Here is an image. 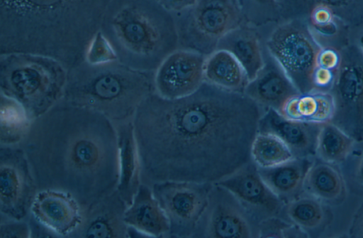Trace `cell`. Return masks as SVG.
Returning a JSON list of instances; mask_svg holds the SVG:
<instances>
[{
	"mask_svg": "<svg viewBox=\"0 0 363 238\" xmlns=\"http://www.w3.org/2000/svg\"><path fill=\"white\" fill-rule=\"evenodd\" d=\"M306 19L313 34L322 38H333L338 34L341 28L347 27L329 7L321 4L314 5Z\"/></svg>",
	"mask_w": 363,
	"mask_h": 238,
	"instance_id": "cell-32",
	"label": "cell"
},
{
	"mask_svg": "<svg viewBox=\"0 0 363 238\" xmlns=\"http://www.w3.org/2000/svg\"><path fill=\"white\" fill-rule=\"evenodd\" d=\"M204 80L222 89L244 93L249 81L236 58L225 50L217 49L206 57Z\"/></svg>",
	"mask_w": 363,
	"mask_h": 238,
	"instance_id": "cell-25",
	"label": "cell"
},
{
	"mask_svg": "<svg viewBox=\"0 0 363 238\" xmlns=\"http://www.w3.org/2000/svg\"><path fill=\"white\" fill-rule=\"evenodd\" d=\"M0 226V237H30L31 228L27 222L21 220H7Z\"/></svg>",
	"mask_w": 363,
	"mask_h": 238,
	"instance_id": "cell-36",
	"label": "cell"
},
{
	"mask_svg": "<svg viewBox=\"0 0 363 238\" xmlns=\"http://www.w3.org/2000/svg\"><path fill=\"white\" fill-rule=\"evenodd\" d=\"M216 183L231 192L260 222L275 217L284 218L286 203L265 183L252 160Z\"/></svg>",
	"mask_w": 363,
	"mask_h": 238,
	"instance_id": "cell-14",
	"label": "cell"
},
{
	"mask_svg": "<svg viewBox=\"0 0 363 238\" xmlns=\"http://www.w3.org/2000/svg\"><path fill=\"white\" fill-rule=\"evenodd\" d=\"M264 46L300 93L315 90L313 72L323 46L307 19L294 18L276 24L265 39Z\"/></svg>",
	"mask_w": 363,
	"mask_h": 238,
	"instance_id": "cell-8",
	"label": "cell"
},
{
	"mask_svg": "<svg viewBox=\"0 0 363 238\" xmlns=\"http://www.w3.org/2000/svg\"><path fill=\"white\" fill-rule=\"evenodd\" d=\"M357 47L363 55V33L359 36L358 38Z\"/></svg>",
	"mask_w": 363,
	"mask_h": 238,
	"instance_id": "cell-40",
	"label": "cell"
},
{
	"mask_svg": "<svg viewBox=\"0 0 363 238\" xmlns=\"http://www.w3.org/2000/svg\"><path fill=\"white\" fill-rule=\"evenodd\" d=\"M320 125L291 119L269 108L259 121L258 132L278 137L288 146L294 157H315Z\"/></svg>",
	"mask_w": 363,
	"mask_h": 238,
	"instance_id": "cell-18",
	"label": "cell"
},
{
	"mask_svg": "<svg viewBox=\"0 0 363 238\" xmlns=\"http://www.w3.org/2000/svg\"><path fill=\"white\" fill-rule=\"evenodd\" d=\"M251 160L259 168H270L294 156L288 146L274 135L257 132L250 149Z\"/></svg>",
	"mask_w": 363,
	"mask_h": 238,
	"instance_id": "cell-29",
	"label": "cell"
},
{
	"mask_svg": "<svg viewBox=\"0 0 363 238\" xmlns=\"http://www.w3.org/2000/svg\"><path fill=\"white\" fill-rule=\"evenodd\" d=\"M22 145L38 187L67 191L83 206L116 188L117 129L96 112L61 100L33 121Z\"/></svg>",
	"mask_w": 363,
	"mask_h": 238,
	"instance_id": "cell-2",
	"label": "cell"
},
{
	"mask_svg": "<svg viewBox=\"0 0 363 238\" xmlns=\"http://www.w3.org/2000/svg\"><path fill=\"white\" fill-rule=\"evenodd\" d=\"M113 0H0V54L53 58L68 70L85 61Z\"/></svg>",
	"mask_w": 363,
	"mask_h": 238,
	"instance_id": "cell-3",
	"label": "cell"
},
{
	"mask_svg": "<svg viewBox=\"0 0 363 238\" xmlns=\"http://www.w3.org/2000/svg\"><path fill=\"white\" fill-rule=\"evenodd\" d=\"M131 231L145 237H169L168 219L152 187L142 183L124 213Z\"/></svg>",
	"mask_w": 363,
	"mask_h": 238,
	"instance_id": "cell-19",
	"label": "cell"
},
{
	"mask_svg": "<svg viewBox=\"0 0 363 238\" xmlns=\"http://www.w3.org/2000/svg\"><path fill=\"white\" fill-rule=\"evenodd\" d=\"M174 16L179 48L206 56L217 49L224 36L247 23L238 0H197Z\"/></svg>",
	"mask_w": 363,
	"mask_h": 238,
	"instance_id": "cell-7",
	"label": "cell"
},
{
	"mask_svg": "<svg viewBox=\"0 0 363 238\" xmlns=\"http://www.w3.org/2000/svg\"><path fill=\"white\" fill-rule=\"evenodd\" d=\"M155 72L118 60L84 61L67 70L62 101L96 112L115 124L132 121L142 102L155 92Z\"/></svg>",
	"mask_w": 363,
	"mask_h": 238,
	"instance_id": "cell-5",
	"label": "cell"
},
{
	"mask_svg": "<svg viewBox=\"0 0 363 238\" xmlns=\"http://www.w3.org/2000/svg\"><path fill=\"white\" fill-rule=\"evenodd\" d=\"M357 141L332 122L320 125L317 136L315 156L335 165L343 163L353 151Z\"/></svg>",
	"mask_w": 363,
	"mask_h": 238,
	"instance_id": "cell-28",
	"label": "cell"
},
{
	"mask_svg": "<svg viewBox=\"0 0 363 238\" xmlns=\"http://www.w3.org/2000/svg\"><path fill=\"white\" fill-rule=\"evenodd\" d=\"M303 192L328 205H339L345 199L347 183L337 165L315 157L305 178Z\"/></svg>",
	"mask_w": 363,
	"mask_h": 238,
	"instance_id": "cell-23",
	"label": "cell"
},
{
	"mask_svg": "<svg viewBox=\"0 0 363 238\" xmlns=\"http://www.w3.org/2000/svg\"><path fill=\"white\" fill-rule=\"evenodd\" d=\"M308 0H277L280 22L294 19L307 18Z\"/></svg>",
	"mask_w": 363,
	"mask_h": 238,
	"instance_id": "cell-35",
	"label": "cell"
},
{
	"mask_svg": "<svg viewBox=\"0 0 363 238\" xmlns=\"http://www.w3.org/2000/svg\"><path fill=\"white\" fill-rule=\"evenodd\" d=\"M197 0H158L160 4L173 15L179 13L191 6Z\"/></svg>",
	"mask_w": 363,
	"mask_h": 238,
	"instance_id": "cell-38",
	"label": "cell"
},
{
	"mask_svg": "<svg viewBox=\"0 0 363 238\" xmlns=\"http://www.w3.org/2000/svg\"><path fill=\"white\" fill-rule=\"evenodd\" d=\"M341 61V53L330 47H322L316 60L315 67L337 72Z\"/></svg>",
	"mask_w": 363,
	"mask_h": 238,
	"instance_id": "cell-37",
	"label": "cell"
},
{
	"mask_svg": "<svg viewBox=\"0 0 363 238\" xmlns=\"http://www.w3.org/2000/svg\"><path fill=\"white\" fill-rule=\"evenodd\" d=\"M128 205L114 188L83 206L81 222L72 236L86 238L129 237L124 213Z\"/></svg>",
	"mask_w": 363,
	"mask_h": 238,
	"instance_id": "cell-15",
	"label": "cell"
},
{
	"mask_svg": "<svg viewBox=\"0 0 363 238\" xmlns=\"http://www.w3.org/2000/svg\"><path fill=\"white\" fill-rule=\"evenodd\" d=\"M349 234L351 237L363 238V202L354 215Z\"/></svg>",
	"mask_w": 363,
	"mask_h": 238,
	"instance_id": "cell-39",
	"label": "cell"
},
{
	"mask_svg": "<svg viewBox=\"0 0 363 238\" xmlns=\"http://www.w3.org/2000/svg\"><path fill=\"white\" fill-rule=\"evenodd\" d=\"M38 185L20 148H4L0 157V207L6 220H23L38 192Z\"/></svg>",
	"mask_w": 363,
	"mask_h": 238,
	"instance_id": "cell-12",
	"label": "cell"
},
{
	"mask_svg": "<svg viewBox=\"0 0 363 238\" xmlns=\"http://www.w3.org/2000/svg\"><path fill=\"white\" fill-rule=\"evenodd\" d=\"M67 70L50 57L27 53L0 54L1 94L21 104L32 120L63 97Z\"/></svg>",
	"mask_w": 363,
	"mask_h": 238,
	"instance_id": "cell-6",
	"label": "cell"
},
{
	"mask_svg": "<svg viewBox=\"0 0 363 238\" xmlns=\"http://www.w3.org/2000/svg\"><path fill=\"white\" fill-rule=\"evenodd\" d=\"M213 184L186 180L153 183L152 190L169 223V237L192 238Z\"/></svg>",
	"mask_w": 363,
	"mask_h": 238,
	"instance_id": "cell-10",
	"label": "cell"
},
{
	"mask_svg": "<svg viewBox=\"0 0 363 238\" xmlns=\"http://www.w3.org/2000/svg\"><path fill=\"white\" fill-rule=\"evenodd\" d=\"M247 23L261 28L279 23L280 16L277 0H238Z\"/></svg>",
	"mask_w": 363,
	"mask_h": 238,
	"instance_id": "cell-30",
	"label": "cell"
},
{
	"mask_svg": "<svg viewBox=\"0 0 363 238\" xmlns=\"http://www.w3.org/2000/svg\"><path fill=\"white\" fill-rule=\"evenodd\" d=\"M217 49L231 53L244 68L249 80L257 75L264 63V45L260 33L257 28L248 23H244L224 36Z\"/></svg>",
	"mask_w": 363,
	"mask_h": 238,
	"instance_id": "cell-21",
	"label": "cell"
},
{
	"mask_svg": "<svg viewBox=\"0 0 363 238\" xmlns=\"http://www.w3.org/2000/svg\"><path fill=\"white\" fill-rule=\"evenodd\" d=\"M117 60L112 48L99 31L93 40L86 55L85 61L100 63Z\"/></svg>",
	"mask_w": 363,
	"mask_h": 238,
	"instance_id": "cell-34",
	"label": "cell"
},
{
	"mask_svg": "<svg viewBox=\"0 0 363 238\" xmlns=\"http://www.w3.org/2000/svg\"><path fill=\"white\" fill-rule=\"evenodd\" d=\"M315 157H293L270 168H258L268 187L286 204L303 193L306 173Z\"/></svg>",
	"mask_w": 363,
	"mask_h": 238,
	"instance_id": "cell-22",
	"label": "cell"
},
{
	"mask_svg": "<svg viewBox=\"0 0 363 238\" xmlns=\"http://www.w3.org/2000/svg\"><path fill=\"white\" fill-rule=\"evenodd\" d=\"M264 63L257 75L247 84L244 93L264 109L279 112L298 90L265 46Z\"/></svg>",
	"mask_w": 363,
	"mask_h": 238,
	"instance_id": "cell-17",
	"label": "cell"
},
{
	"mask_svg": "<svg viewBox=\"0 0 363 238\" xmlns=\"http://www.w3.org/2000/svg\"><path fill=\"white\" fill-rule=\"evenodd\" d=\"M206 57L187 49L175 50L155 72V92L167 99L180 98L194 92L205 82Z\"/></svg>",
	"mask_w": 363,
	"mask_h": 238,
	"instance_id": "cell-13",
	"label": "cell"
},
{
	"mask_svg": "<svg viewBox=\"0 0 363 238\" xmlns=\"http://www.w3.org/2000/svg\"><path fill=\"white\" fill-rule=\"evenodd\" d=\"M259 225L231 192L214 183L192 238H259Z\"/></svg>",
	"mask_w": 363,
	"mask_h": 238,
	"instance_id": "cell-11",
	"label": "cell"
},
{
	"mask_svg": "<svg viewBox=\"0 0 363 238\" xmlns=\"http://www.w3.org/2000/svg\"><path fill=\"white\" fill-rule=\"evenodd\" d=\"M341 165H345V172L342 173L346 183H349L357 193H363V151L357 156L350 155Z\"/></svg>",
	"mask_w": 363,
	"mask_h": 238,
	"instance_id": "cell-33",
	"label": "cell"
},
{
	"mask_svg": "<svg viewBox=\"0 0 363 238\" xmlns=\"http://www.w3.org/2000/svg\"><path fill=\"white\" fill-rule=\"evenodd\" d=\"M341 61L329 92L335 104L333 123L357 143L363 142V55L355 45L341 51Z\"/></svg>",
	"mask_w": 363,
	"mask_h": 238,
	"instance_id": "cell-9",
	"label": "cell"
},
{
	"mask_svg": "<svg viewBox=\"0 0 363 238\" xmlns=\"http://www.w3.org/2000/svg\"><path fill=\"white\" fill-rule=\"evenodd\" d=\"M37 222L60 236H69L79 227L83 207L71 193L53 188L36 193L29 211Z\"/></svg>",
	"mask_w": 363,
	"mask_h": 238,
	"instance_id": "cell-16",
	"label": "cell"
},
{
	"mask_svg": "<svg viewBox=\"0 0 363 238\" xmlns=\"http://www.w3.org/2000/svg\"><path fill=\"white\" fill-rule=\"evenodd\" d=\"M115 125L118 145V180L116 190L128 205L143 183L141 163L133 120Z\"/></svg>",
	"mask_w": 363,
	"mask_h": 238,
	"instance_id": "cell-20",
	"label": "cell"
},
{
	"mask_svg": "<svg viewBox=\"0 0 363 238\" xmlns=\"http://www.w3.org/2000/svg\"><path fill=\"white\" fill-rule=\"evenodd\" d=\"M316 4L329 7L347 27L363 25V0H308V15L311 9Z\"/></svg>",
	"mask_w": 363,
	"mask_h": 238,
	"instance_id": "cell-31",
	"label": "cell"
},
{
	"mask_svg": "<svg viewBox=\"0 0 363 238\" xmlns=\"http://www.w3.org/2000/svg\"><path fill=\"white\" fill-rule=\"evenodd\" d=\"M334 99L329 91L313 90L298 93L289 99L281 113L296 121L322 124L330 122L334 114Z\"/></svg>",
	"mask_w": 363,
	"mask_h": 238,
	"instance_id": "cell-24",
	"label": "cell"
},
{
	"mask_svg": "<svg viewBox=\"0 0 363 238\" xmlns=\"http://www.w3.org/2000/svg\"><path fill=\"white\" fill-rule=\"evenodd\" d=\"M265 110L245 93L206 82L180 98L150 94L133 119L143 183L227 178L251 161Z\"/></svg>",
	"mask_w": 363,
	"mask_h": 238,
	"instance_id": "cell-1",
	"label": "cell"
},
{
	"mask_svg": "<svg viewBox=\"0 0 363 238\" xmlns=\"http://www.w3.org/2000/svg\"><path fill=\"white\" fill-rule=\"evenodd\" d=\"M0 98L1 147L18 148L25 141L33 120L16 100L2 94Z\"/></svg>",
	"mask_w": 363,
	"mask_h": 238,
	"instance_id": "cell-27",
	"label": "cell"
},
{
	"mask_svg": "<svg viewBox=\"0 0 363 238\" xmlns=\"http://www.w3.org/2000/svg\"><path fill=\"white\" fill-rule=\"evenodd\" d=\"M100 32L118 61L143 71L155 72L179 48L174 16L158 0H113Z\"/></svg>",
	"mask_w": 363,
	"mask_h": 238,
	"instance_id": "cell-4",
	"label": "cell"
},
{
	"mask_svg": "<svg viewBox=\"0 0 363 238\" xmlns=\"http://www.w3.org/2000/svg\"><path fill=\"white\" fill-rule=\"evenodd\" d=\"M284 218L298 227L307 237L322 232L330 222L332 214L329 205L303 192L286 204Z\"/></svg>",
	"mask_w": 363,
	"mask_h": 238,
	"instance_id": "cell-26",
	"label": "cell"
}]
</instances>
